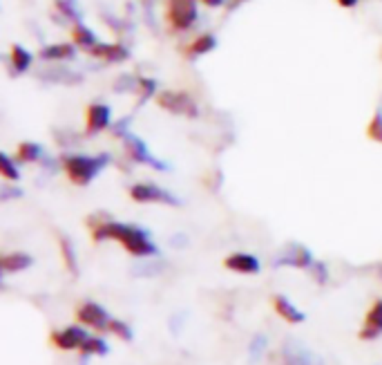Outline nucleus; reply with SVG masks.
<instances>
[{"label": "nucleus", "instance_id": "22", "mask_svg": "<svg viewBox=\"0 0 382 365\" xmlns=\"http://www.w3.org/2000/svg\"><path fill=\"white\" fill-rule=\"evenodd\" d=\"M32 61H34V56L25 50V47L11 45V67H14L18 74L27 72V69L32 67Z\"/></svg>", "mask_w": 382, "mask_h": 365}, {"label": "nucleus", "instance_id": "26", "mask_svg": "<svg viewBox=\"0 0 382 365\" xmlns=\"http://www.w3.org/2000/svg\"><path fill=\"white\" fill-rule=\"evenodd\" d=\"M107 334H112V336L121 338V340H132L135 338L132 327H130L125 321H118V319L110 321V325H107Z\"/></svg>", "mask_w": 382, "mask_h": 365}, {"label": "nucleus", "instance_id": "8", "mask_svg": "<svg viewBox=\"0 0 382 365\" xmlns=\"http://www.w3.org/2000/svg\"><path fill=\"white\" fill-rule=\"evenodd\" d=\"M123 150H125V155L132 159L135 164H146V166H152V168H157V171H163V168H168L163 161H159L157 157L152 155V152L148 150V146L143 144V141L135 135H123Z\"/></svg>", "mask_w": 382, "mask_h": 365}, {"label": "nucleus", "instance_id": "21", "mask_svg": "<svg viewBox=\"0 0 382 365\" xmlns=\"http://www.w3.org/2000/svg\"><path fill=\"white\" fill-rule=\"evenodd\" d=\"M79 352H81L83 359H88V357H105L107 352H110V345H107V340L101 338V336H90L86 340V345H83Z\"/></svg>", "mask_w": 382, "mask_h": 365}, {"label": "nucleus", "instance_id": "28", "mask_svg": "<svg viewBox=\"0 0 382 365\" xmlns=\"http://www.w3.org/2000/svg\"><path fill=\"white\" fill-rule=\"evenodd\" d=\"M248 350H250V359H253V361L261 359V357H264V352L268 350V340H266V336H264V334H257L253 340H250Z\"/></svg>", "mask_w": 382, "mask_h": 365}, {"label": "nucleus", "instance_id": "19", "mask_svg": "<svg viewBox=\"0 0 382 365\" xmlns=\"http://www.w3.org/2000/svg\"><path fill=\"white\" fill-rule=\"evenodd\" d=\"M71 43H74L76 47H81V50L90 52L99 41H97L94 32L88 25H83V22H74V25H71Z\"/></svg>", "mask_w": 382, "mask_h": 365}, {"label": "nucleus", "instance_id": "11", "mask_svg": "<svg viewBox=\"0 0 382 365\" xmlns=\"http://www.w3.org/2000/svg\"><path fill=\"white\" fill-rule=\"evenodd\" d=\"M112 126V110L103 103H92L86 110V133L99 135Z\"/></svg>", "mask_w": 382, "mask_h": 365}, {"label": "nucleus", "instance_id": "32", "mask_svg": "<svg viewBox=\"0 0 382 365\" xmlns=\"http://www.w3.org/2000/svg\"><path fill=\"white\" fill-rule=\"evenodd\" d=\"M201 3H204L206 7H210V9H214V7H221L226 0H201Z\"/></svg>", "mask_w": 382, "mask_h": 365}, {"label": "nucleus", "instance_id": "30", "mask_svg": "<svg viewBox=\"0 0 382 365\" xmlns=\"http://www.w3.org/2000/svg\"><path fill=\"white\" fill-rule=\"evenodd\" d=\"M308 274L313 276V280L318 282V285H327V282H329V269H327V265H322L320 260L313 263V267L308 269Z\"/></svg>", "mask_w": 382, "mask_h": 365}, {"label": "nucleus", "instance_id": "33", "mask_svg": "<svg viewBox=\"0 0 382 365\" xmlns=\"http://www.w3.org/2000/svg\"><path fill=\"white\" fill-rule=\"evenodd\" d=\"M242 3H246V0H231V7H237V5H242Z\"/></svg>", "mask_w": 382, "mask_h": 365}, {"label": "nucleus", "instance_id": "3", "mask_svg": "<svg viewBox=\"0 0 382 365\" xmlns=\"http://www.w3.org/2000/svg\"><path fill=\"white\" fill-rule=\"evenodd\" d=\"M154 99H157L161 110H168L179 117H188V119H197L199 117L197 101L186 90H161Z\"/></svg>", "mask_w": 382, "mask_h": 365}, {"label": "nucleus", "instance_id": "29", "mask_svg": "<svg viewBox=\"0 0 382 365\" xmlns=\"http://www.w3.org/2000/svg\"><path fill=\"white\" fill-rule=\"evenodd\" d=\"M367 135L371 137L374 141H380V144H382V108L374 114L371 124H369V128H367Z\"/></svg>", "mask_w": 382, "mask_h": 365}, {"label": "nucleus", "instance_id": "17", "mask_svg": "<svg viewBox=\"0 0 382 365\" xmlns=\"http://www.w3.org/2000/svg\"><path fill=\"white\" fill-rule=\"evenodd\" d=\"M74 52H76L74 43H54L43 47L41 58H45V61H67V58H74Z\"/></svg>", "mask_w": 382, "mask_h": 365}, {"label": "nucleus", "instance_id": "31", "mask_svg": "<svg viewBox=\"0 0 382 365\" xmlns=\"http://www.w3.org/2000/svg\"><path fill=\"white\" fill-rule=\"evenodd\" d=\"M357 3H360V0H338V5L344 7V9H351V7H355Z\"/></svg>", "mask_w": 382, "mask_h": 365}, {"label": "nucleus", "instance_id": "27", "mask_svg": "<svg viewBox=\"0 0 382 365\" xmlns=\"http://www.w3.org/2000/svg\"><path fill=\"white\" fill-rule=\"evenodd\" d=\"M54 7H56V11H58L61 16H65V18H69V20H74V22H81V11L76 9L74 0H56Z\"/></svg>", "mask_w": 382, "mask_h": 365}, {"label": "nucleus", "instance_id": "9", "mask_svg": "<svg viewBox=\"0 0 382 365\" xmlns=\"http://www.w3.org/2000/svg\"><path fill=\"white\" fill-rule=\"evenodd\" d=\"M315 263V258L313 253L306 249V246L302 244H291V246H286V249L275 258V267H293V269H311Z\"/></svg>", "mask_w": 382, "mask_h": 365}, {"label": "nucleus", "instance_id": "25", "mask_svg": "<svg viewBox=\"0 0 382 365\" xmlns=\"http://www.w3.org/2000/svg\"><path fill=\"white\" fill-rule=\"evenodd\" d=\"M137 94H139V103H146L150 97H157V81L154 79H137Z\"/></svg>", "mask_w": 382, "mask_h": 365}, {"label": "nucleus", "instance_id": "20", "mask_svg": "<svg viewBox=\"0 0 382 365\" xmlns=\"http://www.w3.org/2000/svg\"><path fill=\"white\" fill-rule=\"evenodd\" d=\"M214 47H217V39L212 36V34H201L197 36L193 43L186 47V56L188 58H197V56H204L208 52H212Z\"/></svg>", "mask_w": 382, "mask_h": 365}, {"label": "nucleus", "instance_id": "1", "mask_svg": "<svg viewBox=\"0 0 382 365\" xmlns=\"http://www.w3.org/2000/svg\"><path fill=\"white\" fill-rule=\"evenodd\" d=\"M88 227L92 229V240L94 242L114 240V242L121 244L130 255L141 258V260H146V258H152V255L159 253L150 231L141 229V227L125 225V222H116V220H107V218H101V222L88 220Z\"/></svg>", "mask_w": 382, "mask_h": 365}, {"label": "nucleus", "instance_id": "16", "mask_svg": "<svg viewBox=\"0 0 382 365\" xmlns=\"http://www.w3.org/2000/svg\"><path fill=\"white\" fill-rule=\"evenodd\" d=\"M34 265V258L25 251H11L0 258V267H3V274H20Z\"/></svg>", "mask_w": 382, "mask_h": 365}, {"label": "nucleus", "instance_id": "10", "mask_svg": "<svg viewBox=\"0 0 382 365\" xmlns=\"http://www.w3.org/2000/svg\"><path fill=\"white\" fill-rule=\"evenodd\" d=\"M278 357L282 365H313L318 359L308 352L300 340H284L282 347L278 350Z\"/></svg>", "mask_w": 382, "mask_h": 365}, {"label": "nucleus", "instance_id": "7", "mask_svg": "<svg viewBox=\"0 0 382 365\" xmlns=\"http://www.w3.org/2000/svg\"><path fill=\"white\" fill-rule=\"evenodd\" d=\"M88 338H90V332H88V327H83V325H67L63 329H56V332H52V336H50L52 345L63 352L81 350L86 345Z\"/></svg>", "mask_w": 382, "mask_h": 365}, {"label": "nucleus", "instance_id": "6", "mask_svg": "<svg viewBox=\"0 0 382 365\" xmlns=\"http://www.w3.org/2000/svg\"><path fill=\"white\" fill-rule=\"evenodd\" d=\"M76 321L88 327V329H97V332H107V325H110L112 316L107 314V310L103 305L94 303V300H86L79 305L76 310Z\"/></svg>", "mask_w": 382, "mask_h": 365}, {"label": "nucleus", "instance_id": "18", "mask_svg": "<svg viewBox=\"0 0 382 365\" xmlns=\"http://www.w3.org/2000/svg\"><path fill=\"white\" fill-rule=\"evenodd\" d=\"M58 246H61V255H63L65 269L76 278L81 274V269H79V258H76L74 244H71V240L67 238V235H61V238H58Z\"/></svg>", "mask_w": 382, "mask_h": 365}, {"label": "nucleus", "instance_id": "24", "mask_svg": "<svg viewBox=\"0 0 382 365\" xmlns=\"http://www.w3.org/2000/svg\"><path fill=\"white\" fill-rule=\"evenodd\" d=\"M0 173L7 182H18L20 180V171H18V164L11 159L7 152L0 155Z\"/></svg>", "mask_w": 382, "mask_h": 365}, {"label": "nucleus", "instance_id": "4", "mask_svg": "<svg viewBox=\"0 0 382 365\" xmlns=\"http://www.w3.org/2000/svg\"><path fill=\"white\" fill-rule=\"evenodd\" d=\"M199 18L197 0H168V9H165V20L170 22L175 32H188Z\"/></svg>", "mask_w": 382, "mask_h": 365}, {"label": "nucleus", "instance_id": "13", "mask_svg": "<svg viewBox=\"0 0 382 365\" xmlns=\"http://www.w3.org/2000/svg\"><path fill=\"white\" fill-rule=\"evenodd\" d=\"M224 267L228 269V272H235V274H242V276H253V274H259V260L257 255L253 253H244V251H237V253H231L224 258Z\"/></svg>", "mask_w": 382, "mask_h": 365}, {"label": "nucleus", "instance_id": "14", "mask_svg": "<svg viewBox=\"0 0 382 365\" xmlns=\"http://www.w3.org/2000/svg\"><path fill=\"white\" fill-rule=\"evenodd\" d=\"M88 54L103 58V61H107V63H121V61H128L130 58L128 47L121 43H97Z\"/></svg>", "mask_w": 382, "mask_h": 365}, {"label": "nucleus", "instance_id": "23", "mask_svg": "<svg viewBox=\"0 0 382 365\" xmlns=\"http://www.w3.org/2000/svg\"><path fill=\"white\" fill-rule=\"evenodd\" d=\"M43 157V148L34 141H22V144L16 148V159L22 164H34Z\"/></svg>", "mask_w": 382, "mask_h": 365}, {"label": "nucleus", "instance_id": "5", "mask_svg": "<svg viewBox=\"0 0 382 365\" xmlns=\"http://www.w3.org/2000/svg\"><path fill=\"white\" fill-rule=\"evenodd\" d=\"M130 197L139 204H165V206H179V197L172 195L168 188H161L150 182H137L130 186Z\"/></svg>", "mask_w": 382, "mask_h": 365}, {"label": "nucleus", "instance_id": "2", "mask_svg": "<svg viewBox=\"0 0 382 365\" xmlns=\"http://www.w3.org/2000/svg\"><path fill=\"white\" fill-rule=\"evenodd\" d=\"M110 164V155H65L63 171L67 180L76 186H88L99 178L101 171Z\"/></svg>", "mask_w": 382, "mask_h": 365}, {"label": "nucleus", "instance_id": "15", "mask_svg": "<svg viewBox=\"0 0 382 365\" xmlns=\"http://www.w3.org/2000/svg\"><path fill=\"white\" fill-rule=\"evenodd\" d=\"M273 307H275V314L280 316V319H284L286 323L300 325V323H304V319H306V314H304L302 310H297L289 298L282 296V293H278V296L273 298Z\"/></svg>", "mask_w": 382, "mask_h": 365}, {"label": "nucleus", "instance_id": "12", "mask_svg": "<svg viewBox=\"0 0 382 365\" xmlns=\"http://www.w3.org/2000/svg\"><path fill=\"white\" fill-rule=\"evenodd\" d=\"M362 340H376L382 336V298L374 300L371 307L367 310L364 314V323L360 327V332H357Z\"/></svg>", "mask_w": 382, "mask_h": 365}]
</instances>
